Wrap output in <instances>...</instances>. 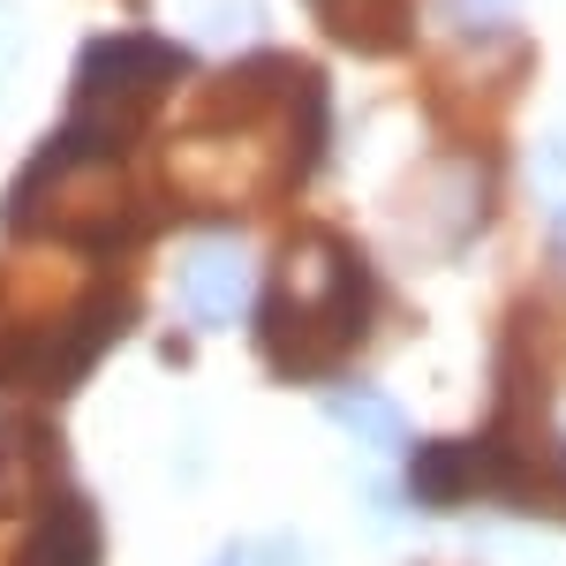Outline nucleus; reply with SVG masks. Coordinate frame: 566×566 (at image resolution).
Listing matches in <instances>:
<instances>
[{
  "label": "nucleus",
  "mask_w": 566,
  "mask_h": 566,
  "mask_svg": "<svg viewBox=\"0 0 566 566\" xmlns=\"http://www.w3.org/2000/svg\"><path fill=\"white\" fill-rule=\"evenodd\" d=\"M363 325H370V280H363V264L340 242H303L287 258V272H280L272 303H264V348H272V363L287 378H303L325 355L355 348Z\"/></svg>",
  "instance_id": "obj_1"
},
{
  "label": "nucleus",
  "mask_w": 566,
  "mask_h": 566,
  "mask_svg": "<svg viewBox=\"0 0 566 566\" xmlns=\"http://www.w3.org/2000/svg\"><path fill=\"white\" fill-rule=\"evenodd\" d=\"M181 76V53L167 39H98L76 61V129L91 144H122L144 122L151 91Z\"/></svg>",
  "instance_id": "obj_2"
},
{
  "label": "nucleus",
  "mask_w": 566,
  "mask_h": 566,
  "mask_svg": "<svg viewBox=\"0 0 566 566\" xmlns=\"http://www.w3.org/2000/svg\"><path fill=\"white\" fill-rule=\"evenodd\" d=\"M8 219L15 227H114L122 219V175L106 167V144H91L76 129L53 151H39L31 181L8 197Z\"/></svg>",
  "instance_id": "obj_3"
},
{
  "label": "nucleus",
  "mask_w": 566,
  "mask_h": 566,
  "mask_svg": "<svg viewBox=\"0 0 566 566\" xmlns=\"http://www.w3.org/2000/svg\"><path fill=\"white\" fill-rule=\"evenodd\" d=\"M242 303H250V258L234 242H197L181 258V317L219 333V325L242 317Z\"/></svg>",
  "instance_id": "obj_4"
},
{
  "label": "nucleus",
  "mask_w": 566,
  "mask_h": 566,
  "mask_svg": "<svg viewBox=\"0 0 566 566\" xmlns=\"http://www.w3.org/2000/svg\"><path fill=\"white\" fill-rule=\"evenodd\" d=\"M506 453L499 446H431L416 453V499L423 506H461L476 491H506Z\"/></svg>",
  "instance_id": "obj_5"
},
{
  "label": "nucleus",
  "mask_w": 566,
  "mask_h": 566,
  "mask_svg": "<svg viewBox=\"0 0 566 566\" xmlns=\"http://www.w3.org/2000/svg\"><path fill=\"white\" fill-rule=\"evenodd\" d=\"M23 566H98V514H91L84 499H53L45 522L31 528Z\"/></svg>",
  "instance_id": "obj_6"
},
{
  "label": "nucleus",
  "mask_w": 566,
  "mask_h": 566,
  "mask_svg": "<svg viewBox=\"0 0 566 566\" xmlns=\"http://www.w3.org/2000/svg\"><path fill=\"white\" fill-rule=\"evenodd\" d=\"M325 416L340 423L348 438H363V446H408V416L392 408V400H378V392H355V386H340V392H325Z\"/></svg>",
  "instance_id": "obj_7"
},
{
  "label": "nucleus",
  "mask_w": 566,
  "mask_h": 566,
  "mask_svg": "<svg viewBox=\"0 0 566 566\" xmlns=\"http://www.w3.org/2000/svg\"><path fill=\"white\" fill-rule=\"evenodd\" d=\"M446 8V23H461V31H483V23H506L514 15V0H438Z\"/></svg>",
  "instance_id": "obj_8"
},
{
  "label": "nucleus",
  "mask_w": 566,
  "mask_h": 566,
  "mask_svg": "<svg viewBox=\"0 0 566 566\" xmlns=\"http://www.w3.org/2000/svg\"><path fill=\"white\" fill-rule=\"evenodd\" d=\"M8 61H15V31H8V15H0V84H8Z\"/></svg>",
  "instance_id": "obj_9"
},
{
  "label": "nucleus",
  "mask_w": 566,
  "mask_h": 566,
  "mask_svg": "<svg viewBox=\"0 0 566 566\" xmlns=\"http://www.w3.org/2000/svg\"><path fill=\"white\" fill-rule=\"evenodd\" d=\"M559 250H566V212H559Z\"/></svg>",
  "instance_id": "obj_10"
},
{
  "label": "nucleus",
  "mask_w": 566,
  "mask_h": 566,
  "mask_svg": "<svg viewBox=\"0 0 566 566\" xmlns=\"http://www.w3.org/2000/svg\"><path fill=\"white\" fill-rule=\"evenodd\" d=\"M219 566H242V559H234V552H227V559H219Z\"/></svg>",
  "instance_id": "obj_11"
}]
</instances>
